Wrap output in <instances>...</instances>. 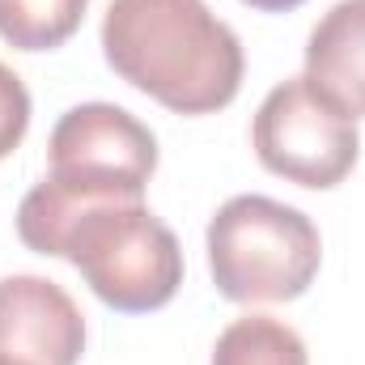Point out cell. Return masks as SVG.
<instances>
[{
	"label": "cell",
	"mask_w": 365,
	"mask_h": 365,
	"mask_svg": "<svg viewBox=\"0 0 365 365\" xmlns=\"http://www.w3.org/2000/svg\"><path fill=\"white\" fill-rule=\"evenodd\" d=\"M86 353V319L77 302L47 276L0 280V357L17 365H77Z\"/></svg>",
	"instance_id": "8992f818"
},
{
	"label": "cell",
	"mask_w": 365,
	"mask_h": 365,
	"mask_svg": "<svg viewBox=\"0 0 365 365\" xmlns=\"http://www.w3.org/2000/svg\"><path fill=\"white\" fill-rule=\"evenodd\" d=\"M212 365H310V353L289 323L272 314H247L217 336Z\"/></svg>",
	"instance_id": "9c48e42d"
},
{
	"label": "cell",
	"mask_w": 365,
	"mask_h": 365,
	"mask_svg": "<svg viewBox=\"0 0 365 365\" xmlns=\"http://www.w3.org/2000/svg\"><path fill=\"white\" fill-rule=\"evenodd\" d=\"M90 0H0V38L17 51H56L81 21Z\"/></svg>",
	"instance_id": "ba28073f"
},
{
	"label": "cell",
	"mask_w": 365,
	"mask_h": 365,
	"mask_svg": "<svg viewBox=\"0 0 365 365\" xmlns=\"http://www.w3.org/2000/svg\"><path fill=\"white\" fill-rule=\"evenodd\" d=\"M30 128V93L13 68L0 64V158H9Z\"/></svg>",
	"instance_id": "30bf717a"
},
{
	"label": "cell",
	"mask_w": 365,
	"mask_h": 365,
	"mask_svg": "<svg viewBox=\"0 0 365 365\" xmlns=\"http://www.w3.org/2000/svg\"><path fill=\"white\" fill-rule=\"evenodd\" d=\"M319 259L323 242L314 221L268 195H234L208 221L212 284L238 306L302 297L319 276Z\"/></svg>",
	"instance_id": "7a4b0ae2"
},
{
	"label": "cell",
	"mask_w": 365,
	"mask_h": 365,
	"mask_svg": "<svg viewBox=\"0 0 365 365\" xmlns=\"http://www.w3.org/2000/svg\"><path fill=\"white\" fill-rule=\"evenodd\" d=\"M47 153H51L47 179L90 204L140 200L158 170L153 132L115 102H81L64 110Z\"/></svg>",
	"instance_id": "277c9868"
},
{
	"label": "cell",
	"mask_w": 365,
	"mask_h": 365,
	"mask_svg": "<svg viewBox=\"0 0 365 365\" xmlns=\"http://www.w3.org/2000/svg\"><path fill=\"white\" fill-rule=\"evenodd\" d=\"M102 56L175 115H212L242 90V43L204 0H110Z\"/></svg>",
	"instance_id": "6da1fadb"
},
{
	"label": "cell",
	"mask_w": 365,
	"mask_h": 365,
	"mask_svg": "<svg viewBox=\"0 0 365 365\" xmlns=\"http://www.w3.org/2000/svg\"><path fill=\"white\" fill-rule=\"evenodd\" d=\"M0 365H17V361H4V357H0Z\"/></svg>",
	"instance_id": "7c38bea8"
},
{
	"label": "cell",
	"mask_w": 365,
	"mask_h": 365,
	"mask_svg": "<svg viewBox=\"0 0 365 365\" xmlns=\"http://www.w3.org/2000/svg\"><path fill=\"white\" fill-rule=\"evenodd\" d=\"M242 4H251V9H259V13H293V9L306 4V0H242Z\"/></svg>",
	"instance_id": "8fae6325"
},
{
	"label": "cell",
	"mask_w": 365,
	"mask_h": 365,
	"mask_svg": "<svg viewBox=\"0 0 365 365\" xmlns=\"http://www.w3.org/2000/svg\"><path fill=\"white\" fill-rule=\"evenodd\" d=\"M81 280L119 314L162 310L182 284V247L175 230L140 200L90 204L64 234V255Z\"/></svg>",
	"instance_id": "3957f363"
},
{
	"label": "cell",
	"mask_w": 365,
	"mask_h": 365,
	"mask_svg": "<svg viewBox=\"0 0 365 365\" xmlns=\"http://www.w3.org/2000/svg\"><path fill=\"white\" fill-rule=\"evenodd\" d=\"M306 81L349 119H365V0H340L306 43Z\"/></svg>",
	"instance_id": "52a82bcc"
},
{
	"label": "cell",
	"mask_w": 365,
	"mask_h": 365,
	"mask_svg": "<svg viewBox=\"0 0 365 365\" xmlns=\"http://www.w3.org/2000/svg\"><path fill=\"white\" fill-rule=\"evenodd\" d=\"M251 140L268 175L314 191L344 182L361 153L357 123L319 98L306 77H289L264 98Z\"/></svg>",
	"instance_id": "5b68a950"
}]
</instances>
